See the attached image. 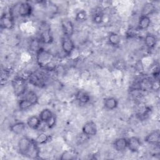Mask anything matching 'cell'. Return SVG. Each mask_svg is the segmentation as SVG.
Returning a JSON list of instances; mask_svg holds the SVG:
<instances>
[{
    "mask_svg": "<svg viewBox=\"0 0 160 160\" xmlns=\"http://www.w3.org/2000/svg\"><path fill=\"white\" fill-rule=\"evenodd\" d=\"M62 31L64 36L68 37H71L74 33V28L72 22L68 18H64L61 22Z\"/></svg>",
    "mask_w": 160,
    "mask_h": 160,
    "instance_id": "obj_9",
    "label": "cell"
},
{
    "mask_svg": "<svg viewBox=\"0 0 160 160\" xmlns=\"http://www.w3.org/2000/svg\"><path fill=\"white\" fill-rule=\"evenodd\" d=\"M86 19H87V13L84 10H80L76 14L75 19L77 21L83 22L86 21Z\"/></svg>",
    "mask_w": 160,
    "mask_h": 160,
    "instance_id": "obj_29",
    "label": "cell"
},
{
    "mask_svg": "<svg viewBox=\"0 0 160 160\" xmlns=\"http://www.w3.org/2000/svg\"><path fill=\"white\" fill-rule=\"evenodd\" d=\"M77 154L75 151L72 150H67L64 151L60 157L61 160H66V159H75L77 158Z\"/></svg>",
    "mask_w": 160,
    "mask_h": 160,
    "instance_id": "obj_26",
    "label": "cell"
},
{
    "mask_svg": "<svg viewBox=\"0 0 160 160\" xmlns=\"http://www.w3.org/2000/svg\"><path fill=\"white\" fill-rule=\"evenodd\" d=\"M9 71L7 69H4L1 72V81L7 80L9 76Z\"/></svg>",
    "mask_w": 160,
    "mask_h": 160,
    "instance_id": "obj_31",
    "label": "cell"
},
{
    "mask_svg": "<svg viewBox=\"0 0 160 160\" xmlns=\"http://www.w3.org/2000/svg\"><path fill=\"white\" fill-rule=\"evenodd\" d=\"M144 141L148 144L158 146L160 142V132L158 129L149 133L144 138Z\"/></svg>",
    "mask_w": 160,
    "mask_h": 160,
    "instance_id": "obj_11",
    "label": "cell"
},
{
    "mask_svg": "<svg viewBox=\"0 0 160 160\" xmlns=\"http://www.w3.org/2000/svg\"><path fill=\"white\" fill-rule=\"evenodd\" d=\"M53 116L54 114L49 109H44L40 112L39 117L42 122L46 123Z\"/></svg>",
    "mask_w": 160,
    "mask_h": 160,
    "instance_id": "obj_22",
    "label": "cell"
},
{
    "mask_svg": "<svg viewBox=\"0 0 160 160\" xmlns=\"http://www.w3.org/2000/svg\"><path fill=\"white\" fill-rule=\"evenodd\" d=\"M12 87L14 94L19 97L24 95L26 91L28 86L26 80L21 76H17L12 81Z\"/></svg>",
    "mask_w": 160,
    "mask_h": 160,
    "instance_id": "obj_3",
    "label": "cell"
},
{
    "mask_svg": "<svg viewBox=\"0 0 160 160\" xmlns=\"http://www.w3.org/2000/svg\"><path fill=\"white\" fill-rule=\"evenodd\" d=\"M1 28L6 29H11L14 27V17L9 12L3 14L0 20Z\"/></svg>",
    "mask_w": 160,
    "mask_h": 160,
    "instance_id": "obj_6",
    "label": "cell"
},
{
    "mask_svg": "<svg viewBox=\"0 0 160 160\" xmlns=\"http://www.w3.org/2000/svg\"><path fill=\"white\" fill-rule=\"evenodd\" d=\"M56 123V118L55 115L54 114V116H53L46 123H45V124H46V126H47L48 128L51 129V128H52L53 127L55 126Z\"/></svg>",
    "mask_w": 160,
    "mask_h": 160,
    "instance_id": "obj_30",
    "label": "cell"
},
{
    "mask_svg": "<svg viewBox=\"0 0 160 160\" xmlns=\"http://www.w3.org/2000/svg\"><path fill=\"white\" fill-rule=\"evenodd\" d=\"M41 122L39 117L34 115L30 116L27 120V125L32 129H38Z\"/></svg>",
    "mask_w": 160,
    "mask_h": 160,
    "instance_id": "obj_17",
    "label": "cell"
},
{
    "mask_svg": "<svg viewBox=\"0 0 160 160\" xmlns=\"http://www.w3.org/2000/svg\"><path fill=\"white\" fill-rule=\"evenodd\" d=\"M52 60L53 56L51 53L42 48L36 52L37 62L44 69L49 71L55 70L56 66L53 64Z\"/></svg>",
    "mask_w": 160,
    "mask_h": 160,
    "instance_id": "obj_2",
    "label": "cell"
},
{
    "mask_svg": "<svg viewBox=\"0 0 160 160\" xmlns=\"http://www.w3.org/2000/svg\"><path fill=\"white\" fill-rule=\"evenodd\" d=\"M153 82L151 79L149 78H144L142 79L139 82V89L142 91H149L153 89Z\"/></svg>",
    "mask_w": 160,
    "mask_h": 160,
    "instance_id": "obj_14",
    "label": "cell"
},
{
    "mask_svg": "<svg viewBox=\"0 0 160 160\" xmlns=\"http://www.w3.org/2000/svg\"><path fill=\"white\" fill-rule=\"evenodd\" d=\"M157 41L158 40L154 34L151 33L147 34L144 38L145 45L148 49H150L154 48L156 46L157 44Z\"/></svg>",
    "mask_w": 160,
    "mask_h": 160,
    "instance_id": "obj_19",
    "label": "cell"
},
{
    "mask_svg": "<svg viewBox=\"0 0 160 160\" xmlns=\"http://www.w3.org/2000/svg\"><path fill=\"white\" fill-rule=\"evenodd\" d=\"M104 106L108 110H113L118 107V101L114 97H108L104 99Z\"/></svg>",
    "mask_w": 160,
    "mask_h": 160,
    "instance_id": "obj_15",
    "label": "cell"
},
{
    "mask_svg": "<svg viewBox=\"0 0 160 160\" xmlns=\"http://www.w3.org/2000/svg\"><path fill=\"white\" fill-rule=\"evenodd\" d=\"M15 9H16V13L22 18L29 17L32 12V7L28 2H20L15 6Z\"/></svg>",
    "mask_w": 160,
    "mask_h": 160,
    "instance_id": "obj_5",
    "label": "cell"
},
{
    "mask_svg": "<svg viewBox=\"0 0 160 160\" xmlns=\"http://www.w3.org/2000/svg\"><path fill=\"white\" fill-rule=\"evenodd\" d=\"M61 48L66 55H71L74 50L75 46L73 41L70 37L64 36L61 40Z\"/></svg>",
    "mask_w": 160,
    "mask_h": 160,
    "instance_id": "obj_8",
    "label": "cell"
},
{
    "mask_svg": "<svg viewBox=\"0 0 160 160\" xmlns=\"http://www.w3.org/2000/svg\"><path fill=\"white\" fill-rule=\"evenodd\" d=\"M108 42L111 45L116 46L121 42V37L116 32H111L108 36Z\"/></svg>",
    "mask_w": 160,
    "mask_h": 160,
    "instance_id": "obj_23",
    "label": "cell"
},
{
    "mask_svg": "<svg viewBox=\"0 0 160 160\" xmlns=\"http://www.w3.org/2000/svg\"><path fill=\"white\" fill-rule=\"evenodd\" d=\"M156 11V6L152 2H146L144 4L142 11H141V16H149V15L152 14Z\"/></svg>",
    "mask_w": 160,
    "mask_h": 160,
    "instance_id": "obj_21",
    "label": "cell"
},
{
    "mask_svg": "<svg viewBox=\"0 0 160 160\" xmlns=\"http://www.w3.org/2000/svg\"><path fill=\"white\" fill-rule=\"evenodd\" d=\"M24 98L29 101L32 104V106L36 104L38 102V96L37 94L33 91H28Z\"/></svg>",
    "mask_w": 160,
    "mask_h": 160,
    "instance_id": "obj_25",
    "label": "cell"
},
{
    "mask_svg": "<svg viewBox=\"0 0 160 160\" xmlns=\"http://www.w3.org/2000/svg\"><path fill=\"white\" fill-rule=\"evenodd\" d=\"M40 38L39 39L41 42L44 44H50L52 41V35L51 31L50 26L44 23L40 28Z\"/></svg>",
    "mask_w": 160,
    "mask_h": 160,
    "instance_id": "obj_4",
    "label": "cell"
},
{
    "mask_svg": "<svg viewBox=\"0 0 160 160\" xmlns=\"http://www.w3.org/2000/svg\"><path fill=\"white\" fill-rule=\"evenodd\" d=\"M18 150L19 153L31 159H36L39 155L38 144L34 139H31L26 136L22 137L18 141Z\"/></svg>",
    "mask_w": 160,
    "mask_h": 160,
    "instance_id": "obj_1",
    "label": "cell"
},
{
    "mask_svg": "<svg viewBox=\"0 0 160 160\" xmlns=\"http://www.w3.org/2000/svg\"><path fill=\"white\" fill-rule=\"evenodd\" d=\"M82 133L86 136H93L97 134L98 128L96 123L92 121L86 122L82 128Z\"/></svg>",
    "mask_w": 160,
    "mask_h": 160,
    "instance_id": "obj_10",
    "label": "cell"
},
{
    "mask_svg": "<svg viewBox=\"0 0 160 160\" xmlns=\"http://www.w3.org/2000/svg\"><path fill=\"white\" fill-rule=\"evenodd\" d=\"M76 99L80 103L86 104L90 101V96L85 91L79 90L76 94Z\"/></svg>",
    "mask_w": 160,
    "mask_h": 160,
    "instance_id": "obj_20",
    "label": "cell"
},
{
    "mask_svg": "<svg viewBox=\"0 0 160 160\" xmlns=\"http://www.w3.org/2000/svg\"><path fill=\"white\" fill-rule=\"evenodd\" d=\"M26 128V124L24 122H16L11 124L9 127V129L11 132L15 134H22Z\"/></svg>",
    "mask_w": 160,
    "mask_h": 160,
    "instance_id": "obj_16",
    "label": "cell"
},
{
    "mask_svg": "<svg viewBox=\"0 0 160 160\" xmlns=\"http://www.w3.org/2000/svg\"><path fill=\"white\" fill-rule=\"evenodd\" d=\"M18 106L21 111H26L29 109L31 106H32V104L26 99L23 98L19 101Z\"/></svg>",
    "mask_w": 160,
    "mask_h": 160,
    "instance_id": "obj_28",
    "label": "cell"
},
{
    "mask_svg": "<svg viewBox=\"0 0 160 160\" xmlns=\"http://www.w3.org/2000/svg\"><path fill=\"white\" fill-rule=\"evenodd\" d=\"M128 139V148L132 152L138 151L141 146L140 139L135 136H132Z\"/></svg>",
    "mask_w": 160,
    "mask_h": 160,
    "instance_id": "obj_12",
    "label": "cell"
},
{
    "mask_svg": "<svg viewBox=\"0 0 160 160\" xmlns=\"http://www.w3.org/2000/svg\"><path fill=\"white\" fill-rule=\"evenodd\" d=\"M104 14L101 8H98L95 10L92 14V21L96 24H100L102 22Z\"/></svg>",
    "mask_w": 160,
    "mask_h": 160,
    "instance_id": "obj_24",
    "label": "cell"
},
{
    "mask_svg": "<svg viewBox=\"0 0 160 160\" xmlns=\"http://www.w3.org/2000/svg\"><path fill=\"white\" fill-rule=\"evenodd\" d=\"M50 136L44 132H41L38 134V136L34 139L35 142L39 144H44L49 141Z\"/></svg>",
    "mask_w": 160,
    "mask_h": 160,
    "instance_id": "obj_27",
    "label": "cell"
},
{
    "mask_svg": "<svg viewBox=\"0 0 160 160\" xmlns=\"http://www.w3.org/2000/svg\"><path fill=\"white\" fill-rule=\"evenodd\" d=\"M28 81L34 86L42 88L45 86V80L41 74L36 72H31L28 77Z\"/></svg>",
    "mask_w": 160,
    "mask_h": 160,
    "instance_id": "obj_7",
    "label": "cell"
},
{
    "mask_svg": "<svg viewBox=\"0 0 160 160\" xmlns=\"http://www.w3.org/2000/svg\"><path fill=\"white\" fill-rule=\"evenodd\" d=\"M151 19L149 16H141L139 17L138 23V28L141 30H144L148 29L151 24Z\"/></svg>",
    "mask_w": 160,
    "mask_h": 160,
    "instance_id": "obj_18",
    "label": "cell"
},
{
    "mask_svg": "<svg viewBox=\"0 0 160 160\" xmlns=\"http://www.w3.org/2000/svg\"><path fill=\"white\" fill-rule=\"evenodd\" d=\"M114 148L119 152L124 151L128 148V139L125 138L116 139L113 143Z\"/></svg>",
    "mask_w": 160,
    "mask_h": 160,
    "instance_id": "obj_13",
    "label": "cell"
}]
</instances>
